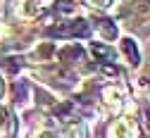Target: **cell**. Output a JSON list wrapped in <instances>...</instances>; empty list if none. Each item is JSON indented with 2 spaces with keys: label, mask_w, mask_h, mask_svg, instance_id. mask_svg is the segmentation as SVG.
<instances>
[{
  "label": "cell",
  "mask_w": 150,
  "mask_h": 138,
  "mask_svg": "<svg viewBox=\"0 0 150 138\" xmlns=\"http://www.w3.org/2000/svg\"><path fill=\"white\" fill-rule=\"evenodd\" d=\"M122 55L129 57V64L131 67H138L141 55H138V45H136L134 38H122Z\"/></svg>",
  "instance_id": "obj_3"
},
{
  "label": "cell",
  "mask_w": 150,
  "mask_h": 138,
  "mask_svg": "<svg viewBox=\"0 0 150 138\" xmlns=\"http://www.w3.org/2000/svg\"><path fill=\"white\" fill-rule=\"evenodd\" d=\"M7 133H10V112H7V107L0 105V138Z\"/></svg>",
  "instance_id": "obj_4"
},
{
  "label": "cell",
  "mask_w": 150,
  "mask_h": 138,
  "mask_svg": "<svg viewBox=\"0 0 150 138\" xmlns=\"http://www.w3.org/2000/svg\"><path fill=\"white\" fill-rule=\"evenodd\" d=\"M110 138H138V126L131 117L115 119L110 126Z\"/></svg>",
  "instance_id": "obj_1"
},
{
  "label": "cell",
  "mask_w": 150,
  "mask_h": 138,
  "mask_svg": "<svg viewBox=\"0 0 150 138\" xmlns=\"http://www.w3.org/2000/svg\"><path fill=\"white\" fill-rule=\"evenodd\" d=\"M88 3H91L93 7H107V5L112 3V0H88Z\"/></svg>",
  "instance_id": "obj_5"
},
{
  "label": "cell",
  "mask_w": 150,
  "mask_h": 138,
  "mask_svg": "<svg viewBox=\"0 0 150 138\" xmlns=\"http://www.w3.org/2000/svg\"><path fill=\"white\" fill-rule=\"evenodd\" d=\"M3 93H5V81H3V76H0V98H3Z\"/></svg>",
  "instance_id": "obj_6"
},
{
  "label": "cell",
  "mask_w": 150,
  "mask_h": 138,
  "mask_svg": "<svg viewBox=\"0 0 150 138\" xmlns=\"http://www.w3.org/2000/svg\"><path fill=\"white\" fill-rule=\"evenodd\" d=\"M124 95L126 93H124L122 86H107L103 91V103H105V107L110 112H119L122 105H124Z\"/></svg>",
  "instance_id": "obj_2"
}]
</instances>
